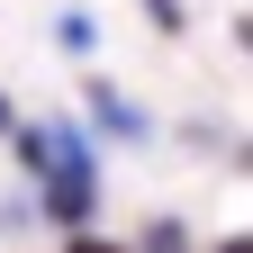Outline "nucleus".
<instances>
[{"label": "nucleus", "mask_w": 253, "mask_h": 253, "mask_svg": "<svg viewBox=\"0 0 253 253\" xmlns=\"http://www.w3.org/2000/svg\"><path fill=\"white\" fill-rule=\"evenodd\" d=\"M145 18H154V27L172 37V27H181V0H145Z\"/></svg>", "instance_id": "nucleus-1"}, {"label": "nucleus", "mask_w": 253, "mask_h": 253, "mask_svg": "<svg viewBox=\"0 0 253 253\" xmlns=\"http://www.w3.org/2000/svg\"><path fill=\"white\" fill-rule=\"evenodd\" d=\"M73 253H109V244H90V235H82V244H73Z\"/></svg>", "instance_id": "nucleus-2"}, {"label": "nucleus", "mask_w": 253, "mask_h": 253, "mask_svg": "<svg viewBox=\"0 0 253 253\" xmlns=\"http://www.w3.org/2000/svg\"><path fill=\"white\" fill-rule=\"evenodd\" d=\"M226 253H253V235H235V244H226Z\"/></svg>", "instance_id": "nucleus-3"}]
</instances>
